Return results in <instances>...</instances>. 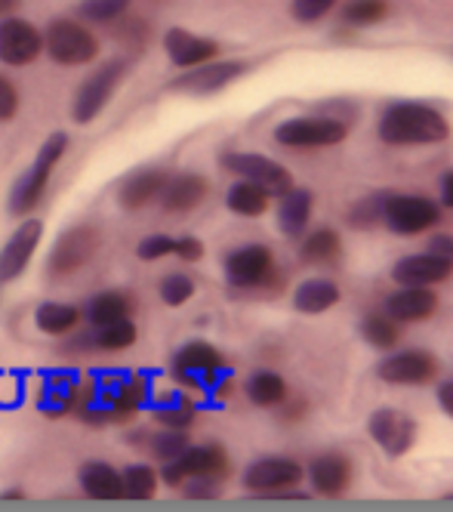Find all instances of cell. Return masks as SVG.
<instances>
[{
	"mask_svg": "<svg viewBox=\"0 0 453 512\" xmlns=\"http://www.w3.org/2000/svg\"><path fill=\"white\" fill-rule=\"evenodd\" d=\"M447 133L444 115L423 102H395L380 118V139L389 145H429L447 139Z\"/></svg>",
	"mask_w": 453,
	"mask_h": 512,
	"instance_id": "6da1fadb",
	"label": "cell"
},
{
	"mask_svg": "<svg viewBox=\"0 0 453 512\" xmlns=\"http://www.w3.org/2000/svg\"><path fill=\"white\" fill-rule=\"evenodd\" d=\"M68 152V133H50L47 142L41 145V152L34 155V161L28 164V170L16 179V186L10 192V213L25 219L34 213V207L44 201L47 186L53 179V170L59 167V161Z\"/></svg>",
	"mask_w": 453,
	"mask_h": 512,
	"instance_id": "7a4b0ae2",
	"label": "cell"
},
{
	"mask_svg": "<svg viewBox=\"0 0 453 512\" xmlns=\"http://www.w3.org/2000/svg\"><path fill=\"white\" fill-rule=\"evenodd\" d=\"M127 75H130V56H111L102 65H96L71 99V121L93 124L102 115V108L111 102V96L118 93Z\"/></svg>",
	"mask_w": 453,
	"mask_h": 512,
	"instance_id": "3957f363",
	"label": "cell"
},
{
	"mask_svg": "<svg viewBox=\"0 0 453 512\" xmlns=\"http://www.w3.org/2000/svg\"><path fill=\"white\" fill-rule=\"evenodd\" d=\"M99 50L102 44L93 28L78 16H59L44 31V53L62 68L90 65L99 59Z\"/></svg>",
	"mask_w": 453,
	"mask_h": 512,
	"instance_id": "277c9868",
	"label": "cell"
},
{
	"mask_svg": "<svg viewBox=\"0 0 453 512\" xmlns=\"http://www.w3.org/2000/svg\"><path fill=\"white\" fill-rule=\"evenodd\" d=\"M302 482V466L290 457H259L244 469V488L259 497H302L290 494Z\"/></svg>",
	"mask_w": 453,
	"mask_h": 512,
	"instance_id": "5b68a950",
	"label": "cell"
},
{
	"mask_svg": "<svg viewBox=\"0 0 453 512\" xmlns=\"http://www.w3.org/2000/svg\"><path fill=\"white\" fill-rule=\"evenodd\" d=\"M222 167L235 173L238 179H250L266 192L269 198H281L293 189V176L287 167H281L278 161L256 155V152H229L222 155Z\"/></svg>",
	"mask_w": 453,
	"mask_h": 512,
	"instance_id": "8992f818",
	"label": "cell"
},
{
	"mask_svg": "<svg viewBox=\"0 0 453 512\" xmlns=\"http://www.w3.org/2000/svg\"><path fill=\"white\" fill-rule=\"evenodd\" d=\"M44 56V31L22 16L0 19V62L7 68H28Z\"/></svg>",
	"mask_w": 453,
	"mask_h": 512,
	"instance_id": "52a82bcc",
	"label": "cell"
},
{
	"mask_svg": "<svg viewBox=\"0 0 453 512\" xmlns=\"http://www.w3.org/2000/svg\"><path fill=\"white\" fill-rule=\"evenodd\" d=\"M161 482L167 488H179L192 475H229V457L219 445H188L179 457L161 463Z\"/></svg>",
	"mask_w": 453,
	"mask_h": 512,
	"instance_id": "ba28073f",
	"label": "cell"
},
{
	"mask_svg": "<svg viewBox=\"0 0 453 512\" xmlns=\"http://www.w3.org/2000/svg\"><path fill=\"white\" fill-rule=\"evenodd\" d=\"M380 219L395 235H420L438 223L441 210L435 201L420 198V195H386Z\"/></svg>",
	"mask_w": 453,
	"mask_h": 512,
	"instance_id": "9c48e42d",
	"label": "cell"
},
{
	"mask_svg": "<svg viewBox=\"0 0 453 512\" xmlns=\"http://www.w3.org/2000/svg\"><path fill=\"white\" fill-rule=\"evenodd\" d=\"M349 133L346 121L336 118H293L278 124L275 130V142L287 145V149H324V145H336L343 142Z\"/></svg>",
	"mask_w": 453,
	"mask_h": 512,
	"instance_id": "30bf717a",
	"label": "cell"
},
{
	"mask_svg": "<svg viewBox=\"0 0 453 512\" xmlns=\"http://www.w3.org/2000/svg\"><path fill=\"white\" fill-rule=\"evenodd\" d=\"M247 71V62L238 59H210L204 65H195L182 71V75L170 84L173 93H188V96H213L219 90H225L229 84H235Z\"/></svg>",
	"mask_w": 453,
	"mask_h": 512,
	"instance_id": "8fae6325",
	"label": "cell"
},
{
	"mask_svg": "<svg viewBox=\"0 0 453 512\" xmlns=\"http://www.w3.org/2000/svg\"><path fill=\"white\" fill-rule=\"evenodd\" d=\"M222 269H225V281H229L235 290H253L272 278L275 256L266 244H244L225 256Z\"/></svg>",
	"mask_w": 453,
	"mask_h": 512,
	"instance_id": "7c38bea8",
	"label": "cell"
},
{
	"mask_svg": "<svg viewBox=\"0 0 453 512\" xmlns=\"http://www.w3.org/2000/svg\"><path fill=\"white\" fill-rule=\"evenodd\" d=\"M99 250V232L93 226H78L59 235V241L50 250L47 272L53 278H68L74 272H81Z\"/></svg>",
	"mask_w": 453,
	"mask_h": 512,
	"instance_id": "4fadbf2b",
	"label": "cell"
},
{
	"mask_svg": "<svg viewBox=\"0 0 453 512\" xmlns=\"http://www.w3.org/2000/svg\"><path fill=\"white\" fill-rule=\"evenodd\" d=\"M62 352L65 355H87V352H121L130 349L139 340V331L133 318L118 321V324H102V327H87V331H71L62 337Z\"/></svg>",
	"mask_w": 453,
	"mask_h": 512,
	"instance_id": "5bb4252c",
	"label": "cell"
},
{
	"mask_svg": "<svg viewBox=\"0 0 453 512\" xmlns=\"http://www.w3.org/2000/svg\"><path fill=\"white\" fill-rule=\"evenodd\" d=\"M41 238H44V223L41 219L25 216V223L10 235L4 250H0V284L16 281L19 275L28 272L37 247H41Z\"/></svg>",
	"mask_w": 453,
	"mask_h": 512,
	"instance_id": "9a60e30c",
	"label": "cell"
},
{
	"mask_svg": "<svg viewBox=\"0 0 453 512\" xmlns=\"http://www.w3.org/2000/svg\"><path fill=\"white\" fill-rule=\"evenodd\" d=\"M370 429V438L376 445H380L389 457H401L413 448L417 442V423H413L407 414L401 411H392V408H383L376 411L367 423Z\"/></svg>",
	"mask_w": 453,
	"mask_h": 512,
	"instance_id": "2e32d148",
	"label": "cell"
},
{
	"mask_svg": "<svg viewBox=\"0 0 453 512\" xmlns=\"http://www.w3.org/2000/svg\"><path fill=\"white\" fill-rule=\"evenodd\" d=\"M438 374V364L423 349H407L398 355H389L380 364V377L392 386H423Z\"/></svg>",
	"mask_w": 453,
	"mask_h": 512,
	"instance_id": "e0dca14e",
	"label": "cell"
},
{
	"mask_svg": "<svg viewBox=\"0 0 453 512\" xmlns=\"http://www.w3.org/2000/svg\"><path fill=\"white\" fill-rule=\"evenodd\" d=\"M164 50L170 56V62L182 71L195 68V65H204L210 59L219 56V44L204 38V34H192L185 28H170L164 34Z\"/></svg>",
	"mask_w": 453,
	"mask_h": 512,
	"instance_id": "ac0fdd59",
	"label": "cell"
},
{
	"mask_svg": "<svg viewBox=\"0 0 453 512\" xmlns=\"http://www.w3.org/2000/svg\"><path fill=\"white\" fill-rule=\"evenodd\" d=\"M453 275V263L441 260L435 253H413V256H401L392 269V278L401 287H429L438 281H447Z\"/></svg>",
	"mask_w": 453,
	"mask_h": 512,
	"instance_id": "d6986e66",
	"label": "cell"
},
{
	"mask_svg": "<svg viewBox=\"0 0 453 512\" xmlns=\"http://www.w3.org/2000/svg\"><path fill=\"white\" fill-rule=\"evenodd\" d=\"M170 173L164 167H142L136 173H130L121 186H118V204L124 210H142L151 201H158L164 186H167Z\"/></svg>",
	"mask_w": 453,
	"mask_h": 512,
	"instance_id": "ffe728a7",
	"label": "cell"
},
{
	"mask_svg": "<svg viewBox=\"0 0 453 512\" xmlns=\"http://www.w3.org/2000/svg\"><path fill=\"white\" fill-rule=\"evenodd\" d=\"M210 186L201 173H176L167 179V186L161 192V210L170 213V216H179V213H192L204 198H207Z\"/></svg>",
	"mask_w": 453,
	"mask_h": 512,
	"instance_id": "44dd1931",
	"label": "cell"
},
{
	"mask_svg": "<svg viewBox=\"0 0 453 512\" xmlns=\"http://www.w3.org/2000/svg\"><path fill=\"white\" fill-rule=\"evenodd\" d=\"M136 315V297L130 294V290H102V294H96L87 309H84V321L90 327H102V324H118V321H127Z\"/></svg>",
	"mask_w": 453,
	"mask_h": 512,
	"instance_id": "7402d4cb",
	"label": "cell"
},
{
	"mask_svg": "<svg viewBox=\"0 0 453 512\" xmlns=\"http://www.w3.org/2000/svg\"><path fill=\"white\" fill-rule=\"evenodd\" d=\"M78 482H81V491L90 500H102V503H118V500H124L121 469H115L111 463H102V460L84 463Z\"/></svg>",
	"mask_w": 453,
	"mask_h": 512,
	"instance_id": "603a6c76",
	"label": "cell"
},
{
	"mask_svg": "<svg viewBox=\"0 0 453 512\" xmlns=\"http://www.w3.org/2000/svg\"><path fill=\"white\" fill-rule=\"evenodd\" d=\"M349 479H352V466L343 454H321L309 466V482L324 497L343 494L349 488Z\"/></svg>",
	"mask_w": 453,
	"mask_h": 512,
	"instance_id": "cb8c5ba5",
	"label": "cell"
},
{
	"mask_svg": "<svg viewBox=\"0 0 453 512\" xmlns=\"http://www.w3.org/2000/svg\"><path fill=\"white\" fill-rule=\"evenodd\" d=\"M81 321H84V309L74 303L47 300L34 309V327L44 337H68L71 331H78Z\"/></svg>",
	"mask_w": 453,
	"mask_h": 512,
	"instance_id": "d4e9b609",
	"label": "cell"
},
{
	"mask_svg": "<svg viewBox=\"0 0 453 512\" xmlns=\"http://www.w3.org/2000/svg\"><path fill=\"white\" fill-rule=\"evenodd\" d=\"M438 309V297L429 287H404L386 303V315L392 321H423Z\"/></svg>",
	"mask_w": 453,
	"mask_h": 512,
	"instance_id": "484cf974",
	"label": "cell"
},
{
	"mask_svg": "<svg viewBox=\"0 0 453 512\" xmlns=\"http://www.w3.org/2000/svg\"><path fill=\"white\" fill-rule=\"evenodd\" d=\"M312 216V192L306 189H290L287 195H281L278 204V226L287 238H299L309 226Z\"/></svg>",
	"mask_w": 453,
	"mask_h": 512,
	"instance_id": "4316f807",
	"label": "cell"
},
{
	"mask_svg": "<svg viewBox=\"0 0 453 512\" xmlns=\"http://www.w3.org/2000/svg\"><path fill=\"white\" fill-rule=\"evenodd\" d=\"M339 303V287L327 278H309L296 287L293 294V306L302 312V315H321L327 312L330 306Z\"/></svg>",
	"mask_w": 453,
	"mask_h": 512,
	"instance_id": "83f0119b",
	"label": "cell"
},
{
	"mask_svg": "<svg viewBox=\"0 0 453 512\" xmlns=\"http://www.w3.org/2000/svg\"><path fill=\"white\" fill-rule=\"evenodd\" d=\"M151 417L170 429H188L195 423V405L182 392H167L161 398H151Z\"/></svg>",
	"mask_w": 453,
	"mask_h": 512,
	"instance_id": "f1b7e54d",
	"label": "cell"
},
{
	"mask_svg": "<svg viewBox=\"0 0 453 512\" xmlns=\"http://www.w3.org/2000/svg\"><path fill=\"white\" fill-rule=\"evenodd\" d=\"M269 195L262 192L256 182L250 179H241V182H232V189L225 192V207H229L232 213L238 216H247V219H256L269 210Z\"/></svg>",
	"mask_w": 453,
	"mask_h": 512,
	"instance_id": "f546056e",
	"label": "cell"
},
{
	"mask_svg": "<svg viewBox=\"0 0 453 512\" xmlns=\"http://www.w3.org/2000/svg\"><path fill=\"white\" fill-rule=\"evenodd\" d=\"M121 485H124V500L145 503V500H155L158 485H161V475H158V469H151L148 463H133L127 469H121Z\"/></svg>",
	"mask_w": 453,
	"mask_h": 512,
	"instance_id": "4dcf8cb0",
	"label": "cell"
},
{
	"mask_svg": "<svg viewBox=\"0 0 453 512\" xmlns=\"http://www.w3.org/2000/svg\"><path fill=\"white\" fill-rule=\"evenodd\" d=\"M244 392H247V398L253 401L256 408H275V405H281L284 395H287V383L275 371H256L247 380Z\"/></svg>",
	"mask_w": 453,
	"mask_h": 512,
	"instance_id": "1f68e13d",
	"label": "cell"
},
{
	"mask_svg": "<svg viewBox=\"0 0 453 512\" xmlns=\"http://www.w3.org/2000/svg\"><path fill=\"white\" fill-rule=\"evenodd\" d=\"M188 445H192V438H188V429H170V426H161L158 432H148V442H145V451L155 457L158 463H167L173 457H179Z\"/></svg>",
	"mask_w": 453,
	"mask_h": 512,
	"instance_id": "d6a6232c",
	"label": "cell"
},
{
	"mask_svg": "<svg viewBox=\"0 0 453 512\" xmlns=\"http://www.w3.org/2000/svg\"><path fill=\"white\" fill-rule=\"evenodd\" d=\"M133 0H81L78 4V19L87 25H115L121 16H127Z\"/></svg>",
	"mask_w": 453,
	"mask_h": 512,
	"instance_id": "836d02e7",
	"label": "cell"
},
{
	"mask_svg": "<svg viewBox=\"0 0 453 512\" xmlns=\"http://www.w3.org/2000/svg\"><path fill=\"white\" fill-rule=\"evenodd\" d=\"M158 297H161V303L170 306V309L185 306L188 300L195 297V278H192V275H185V272H170V275H164L161 284H158Z\"/></svg>",
	"mask_w": 453,
	"mask_h": 512,
	"instance_id": "e575fe53",
	"label": "cell"
},
{
	"mask_svg": "<svg viewBox=\"0 0 453 512\" xmlns=\"http://www.w3.org/2000/svg\"><path fill=\"white\" fill-rule=\"evenodd\" d=\"M386 13H389L386 0H349L343 7V22L355 28H367V25L383 22Z\"/></svg>",
	"mask_w": 453,
	"mask_h": 512,
	"instance_id": "d590c367",
	"label": "cell"
},
{
	"mask_svg": "<svg viewBox=\"0 0 453 512\" xmlns=\"http://www.w3.org/2000/svg\"><path fill=\"white\" fill-rule=\"evenodd\" d=\"M302 256L309 263H330L339 256V235L333 229H315L306 244H302Z\"/></svg>",
	"mask_w": 453,
	"mask_h": 512,
	"instance_id": "8d00e7d4",
	"label": "cell"
},
{
	"mask_svg": "<svg viewBox=\"0 0 453 512\" xmlns=\"http://www.w3.org/2000/svg\"><path fill=\"white\" fill-rule=\"evenodd\" d=\"M361 334H364V340H367L370 346H376V349H392V346L398 343V331H395L392 318H386V315H370V318L361 324Z\"/></svg>",
	"mask_w": 453,
	"mask_h": 512,
	"instance_id": "74e56055",
	"label": "cell"
},
{
	"mask_svg": "<svg viewBox=\"0 0 453 512\" xmlns=\"http://www.w3.org/2000/svg\"><path fill=\"white\" fill-rule=\"evenodd\" d=\"M179 488L188 500H216L222 494V475H192Z\"/></svg>",
	"mask_w": 453,
	"mask_h": 512,
	"instance_id": "f35d334b",
	"label": "cell"
},
{
	"mask_svg": "<svg viewBox=\"0 0 453 512\" xmlns=\"http://www.w3.org/2000/svg\"><path fill=\"white\" fill-rule=\"evenodd\" d=\"M136 256H139L142 263H158V260H164V256H173V238L164 235V232L148 235V238L139 241Z\"/></svg>",
	"mask_w": 453,
	"mask_h": 512,
	"instance_id": "ab89813d",
	"label": "cell"
},
{
	"mask_svg": "<svg viewBox=\"0 0 453 512\" xmlns=\"http://www.w3.org/2000/svg\"><path fill=\"white\" fill-rule=\"evenodd\" d=\"M145 34H148L145 19L133 16V13L121 16V19L115 22V38H118L121 44H127V47H145Z\"/></svg>",
	"mask_w": 453,
	"mask_h": 512,
	"instance_id": "60d3db41",
	"label": "cell"
},
{
	"mask_svg": "<svg viewBox=\"0 0 453 512\" xmlns=\"http://www.w3.org/2000/svg\"><path fill=\"white\" fill-rule=\"evenodd\" d=\"M333 7H336V0H293L290 13H293L296 22L312 25V22H321Z\"/></svg>",
	"mask_w": 453,
	"mask_h": 512,
	"instance_id": "b9f144b4",
	"label": "cell"
},
{
	"mask_svg": "<svg viewBox=\"0 0 453 512\" xmlns=\"http://www.w3.org/2000/svg\"><path fill=\"white\" fill-rule=\"evenodd\" d=\"M19 90L16 84L7 78V75H0V124H7L19 115Z\"/></svg>",
	"mask_w": 453,
	"mask_h": 512,
	"instance_id": "7bdbcfd3",
	"label": "cell"
},
{
	"mask_svg": "<svg viewBox=\"0 0 453 512\" xmlns=\"http://www.w3.org/2000/svg\"><path fill=\"white\" fill-rule=\"evenodd\" d=\"M383 204H386V195H376V198H370V201H361V204L355 207V213H352V223H355V226H370V223H376V219H380V213H383Z\"/></svg>",
	"mask_w": 453,
	"mask_h": 512,
	"instance_id": "ee69618b",
	"label": "cell"
},
{
	"mask_svg": "<svg viewBox=\"0 0 453 512\" xmlns=\"http://www.w3.org/2000/svg\"><path fill=\"white\" fill-rule=\"evenodd\" d=\"M173 253L179 256L182 263H198L204 256V244H201V238L182 235V238H173Z\"/></svg>",
	"mask_w": 453,
	"mask_h": 512,
	"instance_id": "f6af8a7d",
	"label": "cell"
},
{
	"mask_svg": "<svg viewBox=\"0 0 453 512\" xmlns=\"http://www.w3.org/2000/svg\"><path fill=\"white\" fill-rule=\"evenodd\" d=\"M429 253H435V256H441V260L453 263V238L450 235H435L432 244H429Z\"/></svg>",
	"mask_w": 453,
	"mask_h": 512,
	"instance_id": "bcb514c9",
	"label": "cell"
},
{
	"mask_svg": "<svg viewBox=\"0 0 453 512\" xmlns=\"http://www.w3.org/2000/svg\"><path fill=\"white\" fill-rule=\"evenodd\" d=\"M441 204L444 207H453V170H447L441 176Z\"/></svg>",
	"mask_w": 453,
	"mask_h": 512,
	"instance_id": "7dc6e473",
	"label": "cell"
},
{
	"mask_svg": "<svg viewBox=\"0 0 453 512\" xmlns=\"http://www.w3.org/2000/svg\"><path fill=\"white\" fill-rule=\"evenodd\" d=\"M438 401H441V408L453 417V380L441 383V389H438Z\"/></svg>",
	"mask_w": 453,
	"mask_h": 512,
	"instance_id": "c3c4849f",
	"label": "cell"
},
{
	"mask_svg": "<svg viewBox=\"0 0 453 512\" xmlns=\"http://www.w3.org/2000/svg\"><path fill=\"white\" fill-rule=\"evenodd\" d=\"M127 442H130L133 448H145V442H148V429H133V432L127 435Z\"/></svg>",
	"mask_w": 453,
	"mask_h": 512,
	"instance_id": "681fc988",
	"label": "cell"
},
{
	"mask_svg": "<svg viewBox=\"0 0 453 512\" xmlns=\"http://www.w3.org/2000/svg\"><path fill=\"white\" fill-rule=\"evenodd\" d=\"M22 0H0V19L4 16H13V10H19Z\"/></svg>",
	"mask_w": 453,
	"mask_h": 512,
	"instance_id": "f907efd6",
	"label": "cell"
},
{
	"mask_svg": "<svg viewBox=\"0 0 453 512\" xmlns=\"http://www.w3.org/2000/svg\"><path fill=\"white\" fill-rule=\"evenodd\" d=\"M0 500H25V491H19V488L4 491V494H0Z\"/></svg>",
	"mask_w": 453,
	"mask_h": 512,
	"instance_id": "816d5d0a",
	"label": "cell"
}]
</instances>
